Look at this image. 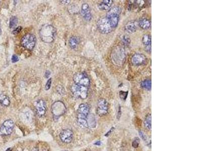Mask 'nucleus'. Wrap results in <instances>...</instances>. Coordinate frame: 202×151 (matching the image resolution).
I'll return each mask as SVG.
<instances>
[{
    "mask_svg": "<svg viewBox=\"0 0 202 151\" xmlns=\"http://www.w3.org/2000/svg\"><path fill=\"white\" fill-rule=\"evenodd\" d=\"M14 127V123L11 119L5 121L0 127V136H7L11 134Z\"/></svg>",
    "mask_w": 202,
    "mask_h": 151,
    "instance_id": "8",
    "label": "nucleus"
},
{
    "mask_svg": "<svg viewBox=\"0 0 202 151\" xmlns=\"http://www.w3.org/2000/svg\"><path fill=\"white\" fill-rule=\"evenodd\" d=\"M75 84L90 87V79L88 75L83 72L76 73L73 78Z\"/></svg>",
    "mask_w": 202,
    "mask_h": 151,
    "instance_id": "6",
    "label": "nucleus"
},
{
    "mask_svg": "<svg viewBox=\"0 0 202 151\" xmlns=\"http://www.w3.org/2000/svg\"><path fill=\"white\" fill-rule=\"evenodd\" d=\"M18 61H19V58L17 56V55H14L12 57V62H17Z\"/></svg>",
    "mask_w": 202,
    "mask_h": 151,
    "instance_id": "29",
    "label": "nucleus"
},
{
    "mask_svg": "<svg viewBox=\"0 0 202 151\" xmlns=\"http://www.w3.org/2000/svg\"><path fill=\"white\" fill-rule=\"evenodd\" d=\"M144 125H145V127L148 129V130H151L152 119H151V114H147V116L145 117V121H144Z\"/></svg>",
    "mask_w": 202,
    "mask_h": 151,
    "instance_id": "21",
    "label": "nucleus"
},
{
    "mask_svg": "<svg viewBox=\"0 0 202 151\" xmlns=\"http://www.w3.org/2000/svg\"><path fill=\"white\" fill-rule=\"evenodd\" d=\"M137 23L134 20L130 21L124 26V30L128 33H133L137 29Z\"/></svg>",
    "mask_w": 202,
    "mask_h": 151,
    "instance_id": "16",
    "label": "nucleus"
},
{
    "mask_svg": "<svg viewBox=\"0 0 202 151\" xmlns=\"http://www.w3.org/2000/svg\"><path fill=\"white\" fill-rule=\"evenodd\" d=\"M0 103L5 107L9 106L10 104L9 98L6 95L0 94Z\"/></svg>",
    "mask_w": 202,
    "mask_h": 151,
    "instance_id": "20",
    "label": "nucleus"
},
{
    "mask_svg": "<svg viewBox=\"0 0 202 151\" xmlns=\"http://www.w3.org/2000/svg\"><path fill=\"white\" fill-rule=\"evenodd\" d=\"M35 109L36 114L39 117H42L45 115L47 112L46 102L42 99H40L36 102Z\"/></svg>",
    "mask_w": 202,
    "mask_h": 151,
    "instance_id": "11",
    "label": "nucleus"
},
{
    "mask_svg": "<svg viewBox=\"0 0 202 151\" xmlns=\"http://www.w3.org/2000/svg\"><path fill=\"white\" fill-rule=\"evenodd\" d=\"M109 111V104L106 100L101 98L98 101L97 113L100 116L106 115Z\"/></svg>",
    "mask_w": 202,
    "mask_h": 151,
    "instance_id": "9",
    "label": "nucleus"
},
{
    "mask_svg": "<svg viewBox=\"0 0 202 151\" xmlns=\"http://www.w3.org/2000/svg\"><path fill=\"white\" fill-rule=\"evenodd\" d=\"M132 62L135 66H143L147 62V57L143 54L137 53L132 57Z\"/></svg>",
    "mask_w": 202,
    "mask_h": 151,
    "instance_id": "12",
    "label": "nucleus"
},
{
    "mask_svg": "<svg viewBox=\"0 0 202 151\" xmlns=\"http://www.w3.org/2000/svg\"><path fill=\"white\" fill-rule=\"evenodd\" d=\"M140 86L141 88L146 90L150 91L152 88V81L151 79H145L141 82Z\"/></svg>",
    "mask_w": 202,
    "mask_h": 151,
    "instance_id": "19",
    "label": "nucleus"
},
{
    "mask_svg": "<svg viewBox=\"0 0 202 151\" xmlns=\"http://www.w3.org/2000/svg\"><path fill=\"white\" fill-rule=\"evenodd\" d=\"M12 149L11 148H8V149L6 151H11Z\"/></svg>",
    "mask_w": 202,
    "mask_h": 151,
    "instance_id": "35",
    "label": "nucleus"
},
{
    "mask_svg": "<svg viewBox=\"0 0 202 151\" xmlns=\"http://www.w3.org/2000/svg\"><path fill=\"white\" fill-rule=\"evenodd\" d=\"M138 25L143 30H147L150 28L151 23L150 20L146 17H142L139 19Z\"/></svg>",
    "mask_w": 202,
    "mask_h": 151,
    "instance_id": "17",
    "label": "nucleus"
},
{
    "mask_svg": "<svg viewBox=\"0 0 202 151\" xmlns=\"http://www.w3.org/2000/svg\"><path fill=\"white\" fill-rule=\"evenodd\" d=\"M22 29V27L21 26H18V27H17V28H16V29H15V30H14L13 31V34H18V33H19V32L21 31Z\"/></svg>",
    "mask_w": 202,
    "mask_h": 151,
    "instance_id": "28",
    "label": "nucleus"
},
{
    "mask_svg": "<svg viewBox=\"0 0 202 151\" xmlns=\"http://www.w3.org/2000/svg\"><path fill=\"white\" fill-rule=\"evenodd\" d=\"M60 2H61V3H62V4H65V5H68V4L70 3V1H61Z\"/></svg>",
    "mask_w": 202,
    "mask_h": 151,
    "instance_id": "32",
    "label": "nucleus"
},
{
    "mask_svg": "<svg viewBox=\"0 0 202 151\" xmlns=\"http://www.w3.org/2000/svg\"><path fill=\"white\" fill-rule=\"evenodd\" d=\"M121 10L119 6H113L107 12L106 16L100 18L97 22V27L103 34H109L118 26Z\"/></svg>",
    "mask_w": 202,
    "mask_h": 151,
    "instance_id": "1",
    "label": "nucleus"
},
{
    "mask_svg": "<svg viewBox=\"0 0 202 151\" xmlns=\"http://www.w3.org/2000/svg\"><path fill=\"white\" fill-rule=\"evenodd\" d=\"M66 112V108L63 102L57 101L55 102L52 106V112L53 114L54 118H58L64 115Z\"/></svg>",
    "mask_w": 202,
    "mask_h": 151,
    "instance_id": "7",
    "label": "nucleus"
},
{
    "mask_svg": "<svg viewBox=\"0 0 202 151\" xmlns=\"http://www.w3.org/2000/svg\"><path fill=\"white\" fill-rule=\"evenodd\" d=\"M52 84V79L50 78L48 80V81L46 83V86H45V89L46 90H49L51 87V86Z\"/></svg>",
    "mask_w": 202,
    "mask_h": 151,
    "instance_id": "27",
    "label": "nucleus"
},
{
    "mask_svg": "<svg viewBox=\"0 0 202 151\" xmlns=\"http://www.w3.org/2000/svg\"><path fill=\"white\" fill-rule=\"evenodd\" d=\"M89 88L75 84L71 87V91L75 98L85 99L88 97Z\"/></svg>",
    "mask_w": 202,
    "mask_h": 151,
    "instance_id": "4",
    "label": "nucleus"
},
{
    "mask_svg": "<svg viewBox=\"0 0 202 151\" xmlns=\"http://www.w3.org/2000/svg\"><path fill=\"white\" fill-rule=\"evenodd\" d=\"M40 35L42 42L47 44L51 43L55 38V28L51 25H44L40 30Z\"/></svg>",
    "mask_w": 202,
    "mask_h": 151,
    "instance_id": "3",
    "label": "nucleus"
},
{
    "mask_svg": "<svg viewBox=\"0 0 202 151\" xmlns=\"http://www.w3.org/2000/svg\"><path fill=\"white\" fill-rule=\"evenodd\" d=\"M113 2L112 0H104L100 3L98 8L101 11L108 12L113 7Z\"/></svg>",
    "mask_w": 202,
    "mask_h": 151,
    "instance_id": "15",
    "label": "nucleus"
},
{
    "mask_svg": "<svg viewBox=\"0 0 202 151\" xmlns=\"http://www.w3.org/2000/svg\"><path fill=\"white\" fill-rule=\"evenodd\" d=\"M90 112V106L88 103H82L79 106L77 112V122L80 127L88 128V119Z\"/></svg>",
    "mask_w": 202,
    "mask_h": 151,
    "instance_id": "2",
    "label": "nucleus"
},
{
    "mask_svg": "<svg viewBox=\"0 0 202 151\" xmlns=\"http://www.w3.org/2000/svg\"><path fill=\"white\" fill-rule=\"evenodd\" d=\"M121 115V107L119 106V108H118V113H117V118L118 119H120Z\"/></svg>",
    "mask_w": 202,
    "mask_h": 151,
    "instance_id": "30",
    "label": "nucleus"
},
{
    "mask_svg": "<svg viewBox=\"0 0 202 151\" xmlns=\"http://www.w3.org/2000/svg\"><path fill=\"white\" fill-rule=\"evenodd\" d=\"M139 143H140V140L139 138H135L132 142V145L134 148H137L139 145Z\"/></svg>",
    "mask_w": 202,
    "mask_h": 151,
    "instance_id": "26",
    "label": "nucleus"
},
{
    "mask_svg": "<svg viewBox=\"0 0 202 151\" xmlns=\"http://www.w3.org/2000/svg\"><path fill=\"white\" fill-rule=\"evenodd\" d=\"M36 37L34 34L27 33L22 38L21 44L25 49L32 51L36 45Z\"/></svg>",
    "mask_w": 202,
    "mask_h": 151,
    "instance_id": "5",
    "label": "nucleus"
},
{
    "mask_svg": "<svg viewBox=\"0 0 202 151\" xmlns=\"http://www.w3.org/2000/svg\"><path fill=\"white\" fill-rule=\"evenodd\" d=\"M101 142H100V141H98V142H96V143H95V145H101Z\"/></svg>",
    "mask_w": 202,
    "mask_h": 151,
    "instance_id": "33",
    "label": "nucleus"
},
{
    "mask_svg": "<svg viewBox=\"0 0 202 151\" xmlns=\"http://www.w3.org/2000/svg\"><path fill=\"white\" fill-rule=\"evenodd\" d=\"M17 23H18V19L17 17L15 16L12 17L10 20V28H12L15 27L17 25Z\"/></svg>",
    "mask_w": 202,
    "mask_h": 151,
    "instance_id": "23",
    "label": "nucleus"
},
{
    "mask_svg": "<svg viewBox=\"0 0 202 151\" xmlns=\"http://www.w3.org/2000/svg\"><path fill=\"white\" fill-rule=\"evenodd\" d=\"M81 15L86 21H90L92 20V15L89 5L86 3L82 5L81 9Z\"/></svg>",
    "mask_w": 202,
    "mask_h": 151,
    "instance_id": "13",
    "label": "nucleus"
},
{
    "mask_svg": "<svg viewBox=\"0 0 202 151\" xmlns=\"http://www.w3.org/2000/svg\"><path fill=\"white\" fill-rule=\"evenodd\" d=\"M139 136H141V138L142 139V140H143V141L147 143V145H148L150 147H151V140H150L149 139L148 137L147 136L146 134H145V133L142 132L141 130H139Z\"/></svg>",
    "mask_w": 202,
    "mask_h": 151,
    "instance_id": "22",
    "label": "nucleus"
},
{
    "mask_svg": "<svg viewBox=\"0 0 202 151\" xmlns=\"http://www.w3.org/2000/svg\"><path fill=\"white\" fill-rule=\"evenodd\" d=\"M59 136L60 140L63 143H69L72 141L73 132L71 130L66 129L61 131Z\"/></svg>",
    "mask_w": 202,
    "mask_h": 151,
    "instance_id": "10",
    "label": "nucleus"
},
{
    "mask_svg": "<svg viewBox=\"0 0 202 151\" xmlns=\"http://www.w3.org/2000/svg\"><path fill=\"white\" fill-rule=\"evenodd\" d=\"M123 44L125 46H128L130 44V38L127 35H124L122 37V39Z\"/></svg>",
    "mask_w": 202,
    "mask_h": 151,
    "instance_id": "24",
    "label": "nucleus"
},
{
    "mask_svg": "<svg viewBox=\"0 0 202 151\" xmlns=\"http://www.w3.org/2000/svg\"><path fill=\"white\" fill-rule=\"evenodd\" d=\"M79 38L77 36H72L69 40V45L72 49H75L79 44Z\"/></svg>",
    "mask_w": 202,
    "mask_h": 151,
    "instance_id": "18",
    "label": "nucleus"
},
{
    "mask_svg": "<svg viewBox=\"0 0 202 151\" xmlns=\"http://www.w3.org/2000/svg\"><path fill=\"white\" fill-rule=\"evenodd\" d=\"M1 29L0 28V34H1Z\"/></svg>",
    "mask_w": 202,
    "mask_h": 151,
    "instance_id": "36",
    "label": "nucleus"
},
{
    "mask_svg": "<svg viewBox=\"0 0 202 151\" xmlns=\"http://www.w3.org/2000/svg\"><path fill=\"white\" fill-rule=\"evenodd\" d=\"M114 127H112V128H111L110 130H109V132H107L106 134H105V136H109V135H110V134H111V133H112V132L114 131Z\"/></svg>",
    "mask_w": 202,
    "mask_h": 151,
    "instance_id": "31",
    "label": "nucleus"
},
{
    "mask_svg": "<svg viewBox=\"0 0 202 151\" xmlns=\"http://www.w3.org/2000/svg\"><path fill=\"white\" fill-rule=\"evenodd\" d=\"M128 91H120L119 92V97L122 100H126L127 97L128 96Z\"/></svg>",
    "mask_w": 202,
    "mask_h": 151,
    "instance_id": "25",
    "label": "nucleus"
},
{
    "mask_svg": "<svg viewBox=\"0 0 202 151\" xmlns=\"http://www.w3.org/2000/svg\"><path fill=\"white\" fill-rule=\"evenodd\" d=\"M142 42L145 46V50L148 53H150L152 50L151 35L149 34H145L142 37Z\"/></svg>",
    "mask_w": 202,
    "mask_h": 151,
    "instance_id": "14",
    "label": "nucleus"
},
{
    "mask_svg": "<svg viewBox=\"0 0 202 151\" xmlns=\"http://www.w3.org/2000/svg\"><path fill=\"white\" fill-rule=\"evenodd\" d=\"M31 151H38V150L36 148H34Z\"/></svg>",
    "mask_w": 202,
    "mask_h": 151,
    "instance_id": "34",
    "label": "nucleus"
}]
</instances>
